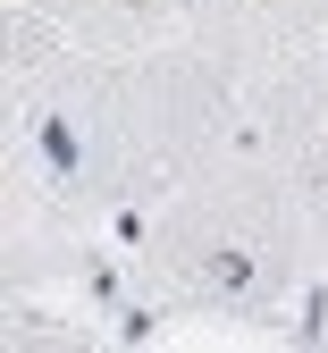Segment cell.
I'll use <instances>...</instances> for the list:
<instances>
[{
	"mask_svg": "<svg viewBox=\"0 0 328 353\" xmlns=\"http://www.w3.org/2000/svg\"><path fill=\"white\" fill-rule=\"evenodd\" d=\"M311 261H320V236L287 168L253 143V126L219 160H202L135 236V270L177 320L236 328V336H261L295 312L311 286Z\"/></svg>",
	"mask_w": 328,
	"mask_h": 353,
	"instance_id": "cell-2",
	"label": "cell"
},
{
	"mask_svg": "<svg viewBox=\"0 0 328 353\" xmlns=\"http://www.w3.org/2000/svg\"><path fill=\"white\" fill-rule=\"evenodd\" d=\"M244 135V84L194 42L76 51L34 101H9V194L84 228L152 219L202 160Z\"/></svg>",
	"mask_w": 328,
	"mask_h": 353,
	"instance_id": "cell-1",
	"label": "cell"
},
{
	"mask_svg": "<svg viewBox=\"0 0 328 353\" xmlns=\"http://www.w3.org/2000/svg\"><path fill=\"white\" fill-rule=\"evenodd\" d=\"M295 336H303V345H328V244H320V261H311V286H303V320H295Z\"/></svg>",
	"mask_w": 328,
	"mask_h": 353,
	"instance_id": "cell-4",
	"label": "cell"
},
{
	"mask_svg": "<svg viewBox=\"0 0 328 353\" xmlns=\"http://www.w3.org/2000/svg\"><path fill=\"white\" fill-rule=\"evenodd\" d=\"M244 126H253V143L287 168L311 236L328 244V42L287 51L253 84V93H244Z\"/></svg>",
	"mask_w": 328,
	"mask_h": 353,
	"instance_id": "cell-3",
	"label": "cell"
}]
</instances>
